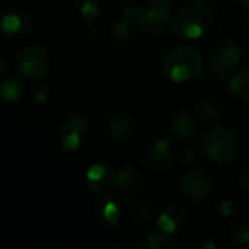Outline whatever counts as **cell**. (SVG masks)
<instances>
[{"label": "cell", "instance_id": "9a60e30c", "mask_svg": "<svg viewBox=\"0 0 249 249\" xmlns=\"http://www.w3.org/2000/svg\"><path fill=\"white\" fill-rule=\"evenodd\" d=\"M108 133L111 137H115V139H123L125 136L130 134V130H131V120L124 115V114H117L114 117L109 118L108 121Z\"/></svg>", "mask_w": 249, "mask_h": 249}, {"label": "cell", "instance_id": "484cf974", "mask_svg": "<svg viewBox=\"0 0 249 249\" xmlns=\"http://www.w3.org/2000/svg\"><path fill=\"white\" fill-rule=\"evenodd\" d=\"M217 210L220 213V216L223 217H229L233 213V206L229 200H220L217 204Z\"/></svg>", "mask_w": 249, "mask_h": 249}, {"label": "cell", "instance_id": "ba28073f", "mask_svg": "<svg viewBox=\"0 0 249 249\" xmlns=\"http://www.w3.org/2000/svg\"><path fill=\"white\" fill-rule=\"evenodd\" d=\"M86 131V123L80 115H70L61 128V143L63 149L67 152L76 150L80 146L83 134Z\"/></svg>", "mask_w": 249, "mask_h": 249}, {"label": "cell", "instance_id": "e0dca14e", "mask_svg": "<svg viewBox=\"0 0 249 249\" xmlns=\"http://www.w3.org/2000/svg\"><path fill=\"white\" fill-rule=\"evenodd\" d=\"M131 36H133V31H131L130 23L118 22V23L114 25V28H112V38L115 39L117 44L125 45V44L130 42Z\"/></svg>", "mask_w": 249, "mask_h": 249}, {"label": "cell", "instance_id": "1f68e13d", "mask_svg": "<svg viewBox=\"0 0 249 249\" xmlns=\"http://www.w3.org/2000/svg\"><path fill=\"white\" fill-rule=\"evenodd\" d=\"M239 3H242V4H249V0H238Z\"/></svg>", "mask_w": 249, "mask_h": 249}, {"label": "cell", "instance_id": "83f0119b", "mask_svg": "<svg viewBox=\"0 0 249 249\" xmlns=\"http://www.w3.org/2000/svg\"><path fill=\"white\" fill-rule=\"evenodd\" d=\"M47 98H48V93H47L45 90H38V92L35 93V101L39 102V104H44V102L47 101Z\"/></svg>", "mask_w": 249, "mask_h": 249}, {"label": "cell", "instance_id": "7a4b0ae2", "mask_svg": "<svg viewBox=\"0 0 249 249\" xmlns=\"http://www.w3.org/2000/svg\"><path fill=\"white\" fill-rule=\"evenodd\" d=\"M238 137L233 131L225 127L210 128L201 142L204 156L216 163H226L232 160L238 153Z\"/></svg>", "mask_w": 249, "mask_h": 249}, {"label": "cell", "instance_id": "f546056e", "mask_svg": "<svg viewBox=\"0 0 249 249\" xmlns=\"http://www.w3.org/2000/svg\"><path fill=\"white\" fill-rule=\"evenodd\" d=\"M244 181H245V185H247V188L249 190V171L245 174V177H244Z\"/></svg>", "mask_w": 249, "mask_h": 249}, {"label": "cell", "instance_id": "f1b7e54d", "mask_svg": "<svg viewBox=\"0 0 249 249\" xmlns=\"http://www.w3.org/2000/svg\"><path fill=\"white\" fill-rule=\"evenodd\" d=\"M185 159L187 160H190V162H194V160H197V153L194 152V150H187L185 152Z\"/></svg>", "mask_w": 249, "mask_h": 249}, {"label": "cell", "instance_id": "5b68a950", "mask_svg": "<svg viewBox=\"0 0 249 249\" xmlns=\"http://www.w3.org/2000/svg\"><path fill=\"white\" fill-rule=\"evenodd\" d=\"M207 20L193 7L182 9L174 16L172 28L181 39H197L204 34Z\"/></svg>", "mask_w": 249, "mask_h": 249}, {"label": "cell", "instance_id": "30bf717a", "mask_svg": "<svg viewBox=\"0 0 249 249\" xmlns=\"http://www.w3.org/2000/svg\"><path fill=\"white\" fill-rule=\"evenodd\" d=\"M174 156H175V150L172 143L168 139H159L149 149L147 162L150 166L156 169H165L172 163Z\"/></svg>", "mask_w": 249, "mask_h": 249}, {"label": "cell", "instance_id": "ffe728a7", "mask_svg": "<svg viewBox=\"0 0 249 249\" xmlns=\"http://www.w3.org/2000/svg\"><path fill=\"white\" fill-rule=\"evenodd\" d=\"M23 18L16 13H7L1 20V29L6 34H15L22 29Z\"/></svg>", "mask_w": 249, "mask_h": 249}, {"label": "cell", "instance_id": "6da1fadb", "mask_svg": "<svg viewBox=\"0 0 249 249\" xmlns=\"http://www.w3.org/2000/svg\"><path fill=\"white\" fill-rule=\"evenodd\" d=\"M162 69L171 80L182 83L194 80L203 73L204 58L198 50L188 45H179L163 54Z\"/></svg>", "mask_w": 249, "mask_h": 249}, {"label": "cell", "instance_id": "4dcf8cb0", "mask_svg": "<svg viewBox=\"0 0 249 249\" xmlns=\"http://www.w3.org/2000/svg\"><path fill=\"white\" fill-rule=\"evenodd\" d=\"M204 248H216V245L214 244H206Z\"/></svg>", "mask_w": 249, "mask_h": 249}, {"label": "cell", "instance_id": "8992f818", "mask_svg": "<svg viewBox=\"0 0 249 249\" xmlns=\"http://www.w3.org/2000/svg\"><path fill=\"white\" fill-rule=\"evenodd\" d=\"M241 58L242 51L236 44L231 41L222 42L213 50L210 55V71L213 76H225L238 66Z\"/></svg>", "mask_w": 249, "mask_h": 249}, {"label": "cell", "instance_id": "5bb4252c", "mask_svg": "<svg viewBox=\"0 0 249 249\" xmlns=\"http://www.w3.org/2000/svg\"><path fill=\"white\" fill-rule=\"evenodd\" d=\"M229 89L236 98L249 101V70H242L233 74L229 80Z\"/></svg>", "mask_w": 249, "mask_h": 249}, {"label": "cell", "instance_id": "d4e9b609", "mask_svg": "<svg viewBox=\"0 0 249 249\" xmlns=\"http://www.w3.org/2000/svg\"><path fill=\"white\" fill-rule=\"evenodd\" d=\"M200 112H201L203 120H206V121H213V120L217 117V107H216L213 102L207 101V102L201 104Z\"/></svg>", "mask_w": 249, "mask_h": 249}, {"label": "cell", "instance_id": "ac0fdd59", "mask_svg": "<svg viewBox=\"0 0 249 249\" xmlns=\"http://www.w3.org/2000/svg\"><path fill=\"white\" fill-rule=\"evenodd\" d=\"M191 7L196 9L207 22L210 19H213V16L216 15V3H214V0H194Z\"/></svg>", "mask_w": 249, "mask_h": 249}, {"label": "cell", "instance_id": "d6a6232c", "mask_svg": "<svg viewBox=\"0 0 249 249\" xmlns=\"http://www.w3.org/2000/svg\"><path fill=\"white\" fill-rule=\"evenodd\" d=\"M127 1H133V0H127Z\"/></svg>", "mask_w": 249, "mask_h": 249}, {"label": "cell", "instance_id": "d6986e66", "mask_svg": "<svg viewBox=\"0 0 249 249\" xmlns=\"http://www.w3.org/2000/svg\"><path fill=\"white\" fill-rule=\"evenodd\" d=\"M101 213H102L104 220L108 225H115L118 222V219H120V209H118L117 203L112 201V200L104 201L102 209H101Z\"/></svg>", "mask_w": 249, "mask_h": 249}, {"label": "cell", "instance_id": "8fae6325", "mask_svg": "<svg viewBox=\"0 0 249 249\" xmlns=\"http://www.w3.org/2000/svg\"><path fill=\"white\" fill-rule=\"evenodd\" d=\"M112 181H115V177L112 171L102 163L92 165L86 172V187L92 193H104L107 191Z\"/></svg>", "mask_w": 249, "mask_h": 249}, {"label": "cell", "instance_id": "4fadbf2b", "mask_svg": "<svg viewBox=\"0 0 249 249\" xmlns=\"http://www.w3.org/2000/svg\"><path fill=\"white\" fill-rule=\"evenodd\" d=\"M172 130L175 136L182 142H190L197 134V121L193 115L181 112L174 118Z\"/></svg>", "mask_w": 249, "mask_h": 249}, {"label": "cell", "instance_id": "cb8c5ba5", "mask_svg": "<svg viewBox=\"0 0 249 249\" xmlns=\"http://www.w3.org/2000/svg\"><path fill=\"white\" fill-rule=\"evenodd\" d=\"M152 210H153V207H152L147 201H139V203H136L134 207H133V214H134L137 219L144 220V219H147V217L152 214Z\"/></svg>", "mask_w": 249, "mask_h": 249}, {"label": "cell", "instance_id": "9c48e42d", "mask_svg": "<svg viewBox=\"0 0 249 249\" xmlns=\"http://www.w3.org/2000/svg\"><path fill=\"white\" fill-rule=\"evenodd\" d=\"M185 220H187V214L184 209L175 203H169L165 206L163 212L158 217V226L163 233L174 235L175 232L182 229Z\"/></svg>", "mask_w": 249, "mask_h": 249}, {"label": "cell", "instance_id": "4316f807", "mask_svg": "<svg viewBox=\"0 0 249 249\" xmlns=\"http://www.w3.org/2000/svg\"><path fill=\"white\" fill-rule=\"evenodd\" d=\"M235 238H236V241H238V242H241V244H248L249 242V231L248 229H245V228L239 229V231L235 233Z\"/></svg>", "mask_w": 249, "mask_h": 249}, {"label": "cell", "instance_id": "277c9868", "mask_svg": "<svg viewBox=\"0 0 249 249\" xmlns=\"http://www.w3.org/2000/svg\"><path fill=\"white\" fill-rule=\"evenodd\" d=\"M50 55L41 47H28L19 55V70L20 73L31 80L42 79L50 71Z\"/></svg>", "mask_w": 249, "mask_h": 249}, {"label": "cell", "instance_id": "7c38bea8", "mask_svg": "<svg viewBox=\"0 0 249 249\" xmlns=\"http://www.w3.org/2000/svg\"><path fill=\"white\" fill-rule=\"evenodd\" d=\"M115 185L123 196L130 197V196H134L140 190L142 178L136 171H133L130 168H123L118 171V174L115 177Z\"/></svg>", "mask_w": 249, "mask_h": 249}, {"label": "cell", "instance_id": "2e32d148", "mask_svg": "<svg viewBox=\"0 0 249 249\" xmlns=\"http://www.w3.org/2000/svg\"><path fill=\"white\" fill-rule=\"evenodd\" d=\"M25 90L19 80L16 79H7L1 83V95L4 101L7 102H18L23 96Z\"/></svg>", "mask_w": 249, "mask_h": 249}, {"label": "cell", "instance_id": "3957f363", "mask_svg": "<svg viewBox=\"0 0 249 249\" xmlns=\"http://www.w3.org/2000/svg\"><path fill=\"white\" fill-rule=\"evenodd\" d=\"M172 22V4L169 0H149L142 18V26L147 35H160Z\"/></svg>", "mask_w": 249, "mask_h": 249}, {"label": "cell", "instance_id": "7402d4cb", "mask_svg": "<svg viewBox=\"0 0 249 249\" xmlns=\"http://www.w3.org/2000/svg\"><path fill=\"white\" fill-rule=\"evenodd\" d=\"M163 245V238L156 235V233H149L144 235L140 241H139V247L147 249H159Z\"/></svg>", "mask_w": 249, "mask_h": 249}, {"label": "cell", "instance_id": "603a6c76", "mask_svg": "<svg viewBox=\"0 0 249 249\" xmlns=\"http://www.w3.org/2000/svg\"><path fill=\"white\" fill-rule=\"evenodd\" d=\"M123 16L127 19V20H142L143 18V13H142V9L134 4V3H127L123 10H121Z\"/></svg>", "mask_w": 249, "mask_h": 249}, {"label": "cell", "instance_id": "44dd1931", "mask_svg": "<svg viewBox=\"0 0 249 249\" xmlns=\"http://www.w3.org/2000/svg\"><path fill=\"white\" fill-rule=\"evenodd\" d=\"M79 9H80V13H83L89 19L98 18V15L101 13V6L98 0H80Z\"/></svg>", "mask_w": 249, "mask_h": 249}, {"label": "cell", "instance_id": "52a82bcc", "mask_svg": "<svg viewBox=\"0 0 249 249\" xmlns=\"http://www.w3.org/2000/svg\"><path fill=\"white\" fill-rule=\"evenodd\" d=\"M212 181L210 178L200 172V171H191L187 175H184L181 181V190L182 193L190 197L191 200H204L212 194Z\"/></svg>", "mask_w": 249, "mask_h": 249}]
</instances>
